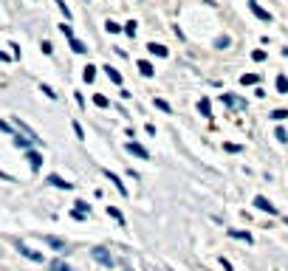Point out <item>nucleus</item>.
<instances>
[{
    "label": "nucleus",
    "instance_id": "f257e3e1",
    "mask_svg": "<svg viewBox=\"0 0 288 271\" xmlns=\"http://www.w3.org/2000/svg\"><path fill=\"white\" fill-rule=\"evenodd\" d=\"M91 254H94V260H96V263H102L105 269H113V266H116L113 254L107 252L105 246H96V249H91Z\"/></svg>",
    "mask_w": 288,
    "mask_h": 271
},
{
    "label": "nucleus",
    "instance_id": "f03ea898",
    "mask_svg": "<svg viewBox=\"0 0 288 271\" xmlns=\"http://www.w3.org/2000/svg\"><path fill=\"white\" fill-rule=\"evenodd\" d=\"M220 99H223V105L232 107V110H246V99L235 96V93H223Z\"/></svg>",
    "mask_w": 288,
    "mask_h": 271
},
{
    "label": "nucleus",
    "instance_id": "7ed1b4c3",
    "mask_svg": "<svg viewBox=\"0 0 288 271\" xmlns=\"http://www.w3.org/2000/svg\"><path fill=\"white\" fill-rule=\"evenodd\" d=\"M11 122H14V127H17V130L23 133V136H26L28 141H40V136H37V133L31 130V127H28V124L23 122V119H17V116H14V119H11Z\"/></svg>",
    "mask_w": 288,
    "mask_h": 271
},
{
    "label": "nucleus",
    "instance_id": "20e7f679",
    "mask_svg": "<svg viewBox=\"0 0 288 271\" xmlns=\"http://www.w3.org/2000/svg\"><path fill=\"white\" fill-rule=\"evenodd\" d=\"M254 206H257V209H263V212H269V215H277V206H274L269 198H263V195H257V198H254Z\"/></svg>",
    "mask_w": 288,
    "mask_h": 271
},
{
    "label": "nucleus",
    "instance_id": "39448f33",
    "mask_svg": "<svg viewBox=\"0 0 288 271\" xmlns=\"http://www.w3.org/2000/svg\"><path fill=\"white\" fill-rule=\"evenodd\" d=\"M249 9H252L254 14L260 17V20H266V23H271V14H269V11H266V9H263V6H260V3H257V0H249Z\"/></svg>",
    "mask_w": 288,
    "mask_h": 271
},
{
    "label": "nucleus",
    "instance_id": "423d86ee",
    "mask_svg": "<svg viewBox=\"0 0 288 271\" xmlns=\"http://www.w3.org/2000/svg\"><path fill=\"white\" fill-rule=\"evenodd\" d=\"M26 158H28V164H31V170H40V167H43V156H40V153H37V150H28L26 153Z\"/></svg>",
    "mask_w": 288,
    "mask_h": 271
},
{
    "label": "nucleus",
    "instance_id": "0eeeda50",
    "mask_svg": "<svg viewBox=\"0 0 288 271\" xmlns=\"http://www.w3.org/2000/svg\"><path fill=\"white\" fill-rule=\"evenodd\" d=\"M127 153H133L136 158H150V153L141 144H136V141H127Z\"/></svg>",
    "mask_w": 288,
    "mask_h": 271
},
{
    "label": "nucleus",
    "instance_id": "6e6552de",
    "mask_svg": "<svg viewBox=\"0 0 288 271\" xmlns=\"http://www.w3.org/2000/svg\"><path fill=\"white\" fill-rule=\"evenodd\" d=\"M88 212H91V203H85V201H77V206H74V218H77V220H82V218H88Z\"/></svg>",
    "mask_w": 288,
    "mask_h": 271
},
{
    "label": "nucleus",
    "instance_id": "1a4fd4ad",
    "mask_svg": "<svg viewBox=\"0 0 288 271\" xmlns=\"http://www.w3.org/2000/svg\"><path fill=\"white\" fill-rule=\"evenodd\" d=\"M45 181H48L51 186H60V189H74V184H71V181H62L60 175H48Z\"/></svg>",
    "mask_w": 288,
    "mask_h": 271
},
{
    "label": "nucleus",
    "instance_id": "9d476101",
    "mask_svg": "<svg viewBox=\"0 0 288 271\" xmlns=\"http://www.w3.org/2000/svg\"><path fill=\"white\" fill-rule=\"evenodd\" d=\"M45 243L51 246V249H57V252H65V249H68V243H65V240H60V237H45Z\"/></svg>",
    "mask_w": 288,
    "mask_h": 271
},
{
    "label": "nucleus",
    "instance_id": "9b49d317",
    "mask_svg": "<svg viewBox=\"0 0 288 271\" xmlns=\"http://www.w3.org/2000/svg\"><path fill=\"white\" fill-rule=\"evenodd\" d=\"M20 254H26L28 260H34V263H40V260H43V254H40V252H34V249H28V246H20Z\"/></svg>",
    "mask_w": 288,
    "mask_h": 271
},
{
    "label": "nucleus",
    "instance_id": "f8f14e48",
    "mask_svg": "<svg viewBox=\"0 0 288 271\" xmlns=\"http://www.w3.org/2000/svg\"><path fill=\"white\" fill-rule=\"evenodd\" d=\"M48 271H74V269H71L65 260H51L48 263Z\"/></svg>",
    "mask_w": 288,
    "mask_h": 271
},
{
    "label": "nucleus",
    "instance_id": "ddd939ff",
    "mask_svg": "<svg viewBox=\"0 0 288 271\" xmlns=\"http://www.w3.org/2000/svg\"><path fill=\"white\" fill-rule=\"evenodd\" d=\"M105 74H107V77H110V82H116V85H122V74H119V71H116V68H110V65H105Z\"/></svg>",
    "mask_w": 288,
    "mask_h": 271
},
{
    "label": "nucleus",
    "instance_id": "4468645a",
    "mask_svg": "<svg viewBox=\"0 0 288 271\" xmlns=\"http://www.w3.org/2000/svg\"><path fill=\"white\" fill-rule=\"evenodd\" d=\"M105 175H107V178H110V181H113V184H116V189H119V192H122V195H127V186H124L122 181H119V178H116L113 173H110V170H105Z\"/></svg>",
    "mask_w": 288,
    "mask_h": 271
},
{
    "label": "nucleus",
    "instance_id": "2eb2a0df",
    "mask_svg": "<svg viewBox=\"0 0 288 271\" xmlns=\"http://www.w3.org/2000/svg\"><path fill=\"white\" fill-rule=\"evenodd\" d=\"M139 71H141V74H144V77H153V74H156V68H153L150 62H144V60L139 62Z\"/></svg>",
    "mask_w": 288,
    "mask_h": 271
},
{
    "label": "nucleus",
    "instance_id": "dca6fc26",
    "mask_svg": "<svg viewBox=\"0 0 288 271\" xmlns=\"http://www.w3.org/2000/svg\"><path fill=\"white\" fill-rule=\"evenodd\" d=\"M107 215H110V218L116 220V223H119V226H124V215L119 209H113V206H110V209H107Z\"/></svg>",
    "mask_w": 288,
    "mask_h": 271
},
{
    "label": "nucleus",
    "instance_id": "f3484780",
    "mask_svg": "<svg viewBox=\"0 0 288 271\" xmlns=\"http://www.w3.org/2000/svg\"><path fill=\"white\" fill-rule=\"evenodd\" d=\"M147 48H150V54H158V57H167V48H164V45H158V43H150Z\"/></svg>",
    "mask_w": 288,
    "mask_h": 271
},
{
    "label": "nucleus",
    "instance_id": "a211bd4d",
    "mask_svg": "<svg viewBox=\"0 0 288 271\" xmlns=\"http://www.w3.org/2000/svg\"><path fill=\"white\" fill-rule=\"evenodd\" d=\"M240 85H257V74H243V77H240Z\"/></svg>",
    "mask_w": 288,
    "mask_h": 271
},
{
    "label": "nucleus",
    "instance_id": "6ab92c4d",
    "mask_svg": "<svg viewBox=\"0 0 288 271\" xmlns=\"http://www.w3.org/2000/svg\"><path fill=\"white\" fill-rule=\"evenodd\" d=\"M198 110H201L203 116H212V107H209V99H201L198 102Z\"/></svg>",
    "mask_w": 288,
    "mask_h": 271
},
{
    "label": "nucleus",
    "instance_id": "aec40b11",
    "mask_svg": "<svg viewBox=\"0 0 288 271\" xmlns=\"http://www.w3.org/2000/svg\"><path fill=\"white\" fill-rule=\"evenodd\" d=\"M277 90H280V93H288V79L283 77V74L277 77Z\"/></svg>",
    "mask_w": 288,
    "mask_h": 271
},
{
    "label": "nucleus",
    "instance_id": "412c9836",
    "mask_svg": "<svg viewBox=\"0 0 288 271\" xmlns=\"http://www.w3.org/2000/svg\"><path fill=\"white\" fill-rule=\"evenodd\" d=\"M229 235H232V237H237V240H246V243H252V235H249V232H235V229H232Z\"/></svg>",
    "mask_w": 288,
    "mask_h": 271
},
{
    "label": "nucleus",
    "instance_id": "4be33fe9",
    "mask_svg": "<svg viewBox=\"0 0 288 271\" xmlns=\"http://www.w3.org/2000/svg\"><path fill=\"white\" fill-rule=\"evenodd\" d=\"M94 105H96V107H107L110 102H107V96H102V93H96V96H94Z\"/></svg>",
    "mask_w": 288,
    "mask_h": 271
},
{
    "label": "nucleus",
    "instance_id": "5701e85b",
    "mask_svg": "<svg viewBox=\"0 0 288 271\" xmlns=\"http://www.w3.org/2000/svg\"><path fill=\"white\" fill-rule=\"evenodd\" d=\"M71 48H74L77 54H85V43H79V40H74V37H71Z\"/></svg>",
    "mask_w": 288,
    "mask_h": 271
},
{
    "label": "nucleus",
    "instance_id": "b1692460",
    "mask_svg": "<svg viewBox=\"0 0 288 271\" xmlns=\"http://www.w3.org/2000/svg\"><path fill=\"white\" fill-rule=\"evenodd\" d=\"M54 3L60 6V11H62V14H65V17H68V23H71V9H68V6H65V0H54Z\"/></svg>",
    "mask_w": 288,
    "mask_h": 271
},
{
    "label": "nucleus",
    "instance_id": "393cba45",
    "mask_svg": "<svg viewBox=\"0 0 288 271\" xmlns=\"http://www.w3.org/2000/svg\"><path fill=\"white\" fill-rule=\"evenodd\" d=\"M82 77H85V82H94V77H96V68H94V65H88Z\"/></svg>",
    "mask_w": 288,
    "mask_h": 271
},
{
    "label": "nucleus",
    "instance_id": "a878e982",
    "mask_svg": "<svg viewBox=\"0 0 288 271\" xmlns=\"http://www.w3.org/2000/svg\"><path fill=\"white\" fill-rule=\"evenodd\" d=\"M107 31H110V34H119V31H122V26H119V23H113V20H107Z\"/></svg>",
    "mask_w": 288,
    "mask_h": 271
},
{
    "label": "nucleus",
    "instance_id": "bb28decb",
    "mask_svg": "<svg viewBox=\"0 0 288 271\" xmlns=\"http://www.w3.org/2000/svg\"><path fill=\"white\" fill-rule=\"evenodd\" d=\"M156 107H158V110H164V113H170V110H173V107L164 102V99H158V96H156Z\"/></svg>",
    "mask_w": 288,
    "mask_h": 271
},
{
    "label": "nucleus",
    "instance_id": "cd10ccee",
    "mask_svg": "<svg viewBox=\"0 0 288 271\" xmlns=\"http://www.w3.org/2000/svg\"><path fill=\"white\" fill-rule=\"evenodd\" d=\"M14 144H17V147H23V150H28V144H31V141L23 139V136H14Z\"/></svg>",
    "mask_w": 288,
    "mask_h": 271
},
{
    "label": "nucleus",
    "instance_id": "c85d7f7f",
    "mask_svg": "<svg viewBox=\"0 0 288 271\" xmlns=\"http://www.w3.org/2000/svg\"><path fill=\"white\" fill-rule=\"evenodd\" d=\"M274 136H277V141H288V133L283 130V127H277V130H274Z\"/></svg>",
    "mask_w": 288,
    "mask_h": 271
},
{
    "label": "nucleus",
    "instance_id": "c756f323",
    "mask_svg": "<svg viewBox=\"0 0 288 271\" xmlns=\"http://www.w3.org/2000/svg\"><path fill=\"white\" fill-rule=\"evenodd\" d=\"M74 133H77V139H85V130H82V124L74 122Z\"/></svg>",
    "mask_w": 288,
    "mask_h": 271
},
{
    "label": "nucleus",
    "instance_id": "7c9ffc66",
    "mask_svg": "<svg viewBox=\"0 0 288 271\" xmlns=\"http://www.w3.org/2000/svg\"><path fill=\"white\" fill-rule=\"evenodd\" d=\"M286 116H288V110H274V113H271V119H277V122H280V119H286Z\"/></svg>",
    "mask_w": 288,
    "mask_h": 271
},
{
    "label": "nucleus",
    "instance_id": "2f4dec72",
    "mask_svg": "<svg viewBox=\"0 0 288 271\" xmlns=\"http://www.w3.org/2000/svg\"><path fill=\"white\" fill-rule=\"evenodd\" d=\"M136 28H139L136 23H127V26H124V31H127V34H136Z\"/></svg>",
    "mask_w": 288,
    "mask_h": 271
},
{
    "label": "nucleus",
    "instance_id": "473e14b6",
    "mask_svg": "<svg viewBox=\"0 0 288 271\" xmlns=\"http://www.w3.org/2000/svg\"><path fill=\"white\" fill-rule=\"evenodd\" d=\"M229 45V37H218V48H226Z\"/></svg>",
    "mask_w": 288,
    "mask_h": 271
},
{
    "label": "nucleus",
    "instance_id": "72a5a7b5",
    "mask_svg": "<svg viewBox=\"0 0 288 271\" xmlns=\"http://www.w3.org/2000/svg\"><path fill=\"white\" fill-rule=\"evenodd\" d=\"M252 57H254V60H257V62H263V60H266V51H254Z\"/></svg>",
    "mask_w": 288,
    "mask_h": 271
},
{
    "label": "nucleus",
    "instance_id": "f704fd0d",
    "mask_svg": "<svg viewBox=\"0 0 288 271\" xmlns=\"http://www.w3.org/2000/svg\"><path fill=\"white\" fill-rule=\"evenodd\" d=\"M0 130H3V133H11V124H6V122H0Z\"/></svg>",
    "mask_w": 288,
    "mask_h": 271
},
{
    "label": "nucleus",
    "instance_id": "c9c22d12",
    "mask_svg": "<svg viewBox=\"0 0 288 271\" xmlns=\"http://www.w3.org/2000/svg\"><path fill=\"white\" fill-rule=\"evenodd\" d=\"M0 60H6V57H3V51H0Z\"/></svg>",
    "mask_w": 288,
    "mask_h": 271
}]
</instances>
